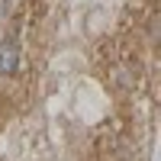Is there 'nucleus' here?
Instances as JSON below:
<instances>
[{
	"mask_svg": "<svg viewBox=\"0 0 161 161\" xmlns=\"http://www.w3.org/2000/svg\"><path fill=\"white\" fill-rule=\"evenodd\" d=\"M19 68V48L13 39H3L0 42V74H13Z\"/></svg>",
	"mask_w": 161,
	"mask_h": 161,
	"instance_id": "1",
	"label": "nucleus"
}]
</instances>
